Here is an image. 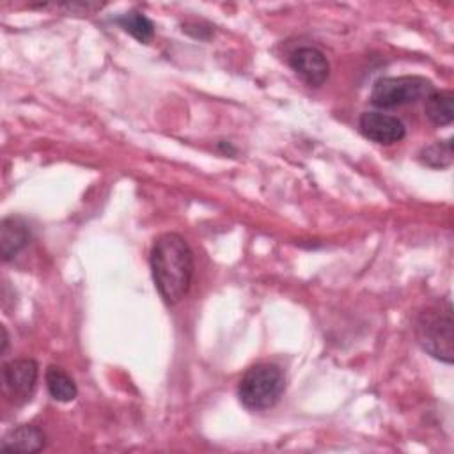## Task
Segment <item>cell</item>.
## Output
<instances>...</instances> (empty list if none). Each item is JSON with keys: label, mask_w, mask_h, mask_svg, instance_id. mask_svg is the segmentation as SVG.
Masks as SVG:
<instances>
[{"label": "cell", "mask_w": 454, "mask_h": 454, "mask_svg": "<svg viewBox=\"0 0 454 454\" xmlns=\"http://www.w3.org/2000/svg\"><path fill=\"white\" fill-rule=\"evenodd\" d=\"M154 286L167 305H176L184 298L193 278V252L177 232L160 234L149 254Z\"/></svg>", "instance_id": "1"}, {"label": "cell", "mask_w": 454, "mask_h": 454, "mask_svg": "<svg viewBox=\"0 0 454 454\" xmlns=\"http://www.w3.org/2000/svg\"><path fill=\"white\" fill-rule=\"evenodd\" d=\"M286 390V378L275 364H255L245 371L238 383V397L247 410L273 408Z\"/></svg>", "instance_id": "2"}, {"label": "cell", "mask_w": 454, "mask_h": 454, "mask_svg": "<svg viewBox=\"0 0 454 454\" xmlns=\"http://www.w3.org/2000/svg\"><path fill=\"white\" fill-rule=\"evenodd\" d=\"M415 337L420 348L433 358L452 364L454 358V333H452V307L433 305L422 310L415 323Z\"/></svg>", "instance_id": "3"}, {"label": "cell", "mask_w": 454, "mask_h": 454, "mask_svg": "<svg viewBox=\"0 0 454 454\" xmlns=\"http://www.w3.org/2000/svg\"><path fill=\"white\" fill-rule=\"evenodd\" d=\"M434 90L431 80L417 74L380 78L371 92V103L378 108H395L426 99Z\"/></svg>", "instance_id": "4"}, {"label": "cell", "mask_w": 454, "mask_h": 454, "mask_svg": "<svg viewBox=\"0 0 454 454\" xmlns=\"http://www.w3.org/2000/svg\"><path fill=\"white\" fill-rule=\"evenodd\" d=\"M39 365L32 358H14L2 365V387L14 404L32 399L37 385Z\"/></svg>", "instance_id": "5"}, {"label": "cell", "mask_w": 454, "mask_h": 454, "mask_svg": "<svg viewBox=\"0 0 454 454\" xmlns=\"http://www.w3.org/2000/svg\"><path fill=\"white\" fill-rule=\"evenodd\" d=\"M289 66L309 87H321L330 74L326 55L314 46L296 48L289 55Z\"/></svg>", "instance_id": "6"}, {"label": "cell", "mask_w": 454, "mask_h": 454, "mask_svg": "<svg viewBox=\"0 0 454 454\" xmlns=\"http://www.w3.org/2000/svg\"><path fill=\"white\" fill-rule=\"evenodd\" d=\"M358 129L365 138L383 145L401 142L406 135L404 124L397 117L383 112H364L358 119Z\"/></svg>", "instance_id": "7"}, {"label": "cell", "mask_w": 454, "mask_h": 454, "mask_svg": "<svg viewBox=\"0 0 454 454\" xmlns=\"http://www.w3.org/2000/svg\"><path fill=\"white\" fill-rule=\"evenodd\" d=\"M30 239V227L20 216H7L0 223V252L4 261H11Z\"/></svg>", "instance_id": "8"}, {"label": "cell", "mask_w": 454, "mask_h": 454, "mask_svg": "<svg viewBox=\"0 0 454 454\" xmlns=\"http://www.w3.org/2000/svg\"><path fill=\"white\" fill-rule=\"evenodd\" d=\"M44 443V433L37 426L21 424L7 431V434L0 442V449L9 452H39Z\"/></svg>", "instance_id": "9"}, {"label": "cell", "mask_w": 454, "mask_h": 454, "mask_svg": "<svg viewBox=\"0 0 454 454\" xmlns=\"http://www.w3.org/2000/svg\"><path fill=\"white\" fill-rule=\"evenodd\" d=\"M426 117L436 126H449L454 121V94L452 90H433L426 98Z\"/></svg>", "instance_id": "10"}, {"label": "cell", "mask_w": 454, "mask_h": 454, "mask_svg": "<svg viewBox=\"0 0 454 454\" xmlns=\"http://www.w3.org/2000/svg\"><path fill=\"white\" fill-rule=\"evenodd\" d=\"M44 381H46V388H48L50 395L55 401L69 403L78 394V388H76V383L73 381V378L59 365H50L46 369Z\"/></svg>", "instance_id": "11"}, {"label": "cell", "mask_w": 454, "mask_h": 454, "mask_svg": "<svg viewBox=\"0 0 454 454\" xmlns=\"http://www.w3.org/2000/svg\"><path fill=\"white\" fill-rule=\"evenodd\" d=\"M115 21L140 43H149L154 35V25L144 12L128 11L121 16H117Z\"/></svg>", "instance_id": "12"}, {"label": "cell", "mask_w": 454, "mask_h": 454, "mask_svg": "<svg viewBox=\"0 0 454 454\" xmlns=\"http://www.w3.org/2000/svg\"><path fill=\"white\" fill-rule=\"evenodd\" d=\"M420 163L431 168H445L452 163L454 153H452V142L450 140H436L419 153Z\"/></svg>", "instance_id": "13"}, {"label": "cell", "mask_w": 454, "mask_h": 454, "mask_svg": "<svg viewBox=\"0 0 454 454\" xmlns=\"http://www.w3.org/2000/svg\"><path fill=\"white\" fill-rule=\"evenodd\" d=\"M7 342H9L7 330H5V326H2V353H5V349H7Z\"/></svg>", "instance_id": "14"}]
</instances>
